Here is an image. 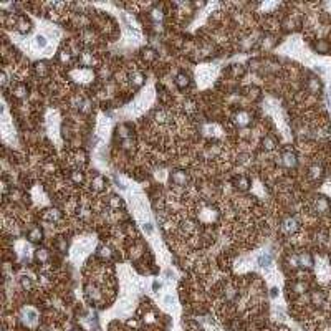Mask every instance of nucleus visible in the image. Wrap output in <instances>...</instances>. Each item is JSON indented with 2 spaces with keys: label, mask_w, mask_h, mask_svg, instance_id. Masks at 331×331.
<instances>
[{
  "label": "nucleus",
  "mask_w": 331,
  "mask_h": 331,
  "mask_svg": "<svg viewBox=\"0 0 331 331\" xmlns=\"http://www.w3.org/2000/svg\"><path fill=\"white\" fill-rule=\"evenodd\" d=\"M42 239V232H40V229H33V230L30 232V240H33V242H37V240Z\"/></svg>",
  "instance_id": "obj_12"
},
{
  "label": "nucleus",
  "mask_w": 331,
  "mask_h": 331,
  "mask_svg": "<svg viewBox=\"0 0 331 331\" xmlns=\"http://www.w3.org/2000/svg\"><path fill=\"white\" fill-rule=\"evenodd\" d=\"M131 308H133V305H131L129 300H123V301L119 303V308H118V311H121V313H128Z\"/></svg>",
  "instance_id": "obj_9"
},
{
  "label": "nucleus",
  "mask_w": 331,
  "mask_h": 331,
  "mask_svg": "<svg viewBox=\"0 0 331 331\" xmlns=\"http://www.w3.org/2000/svg\"><path fill=\"white\" fill-rule=\"evenodd\" d=\"M258 265L260 267H270V265H272V257H270L268 253H262V255L258 257Z\"/></svg>",
  "instance_id": "obj_6"
},
{
  "label": "nucleus",
  "mask_w": 331,
  "mask_h": 331,
  "mask_svg": "<svg viewBox=\"0 0 331 331\" xmlns=\"http://www.w3.org/2000/svg\"><path fill=\"white\" fill-rule=\"evenodd\" d=\"M43 217H45L48 222H56V220H58L61 215H60L58 210H46V214L43 215Z\"/></svg>",
  "instance_id": "obj_5"
},
{
  "label": "nucleus",
  "mask_w": 331,
  "mask_h": 331,
  "mask_svg": "<svg viewBox=\"0 0 331 331\" xmlns=\"http://www.w3.org/2000/svg\"><path fill=\"white\" fill-rule=\"evenodd\" d=\"M283 230H285L286 234L295 232V230H296V222H295L293 219H286L285 222H283Z\"/></svg>",
  "instance_id": "obj_3"
},
{
  "label": "nucleus",
  "mask_w": 331,
  "mask_h": 331,
  "mask_svg": "<svg viewBox=\"0 0 331 331\" xmlns=\"http://www.w3.org/2000/svg\"><path fill=\"white\" fill-rule=\"evenodd\" d=\"M328 209H330V204H328V200L325 199V197H318V199H316V210L328 212Z\"/></svg>",
  "instance_id": "obj_4"
},
{
  "label": "nucleus",
  "mask_w": 331,
  "mask_h": 331,
  "mask_svg": "<svg viewBox=\"0 0 331 331\" xmlns=\"http://www.w3.org/2000/svg\"><path fill=\"white\" fill-rule=\"evenodd\" d=\"M164 305H166V306H172V305H174V296H172L171 293L164 295Z\"/></svg>",
  "instance_id": "obj_13"
},
{
  "label": "nucleus",
  "mask_w": 331,
  "mask_h": 331,
  "mask_svg": "<svg viewBox=\"0 0 331 331\" xmlns=\"http://www.w3.org/2000/svg\"><path fill=\"white\" fill-rule=\"evenodd\" d=\"M18 30H22V32H28V30H30V23H28V20H25L23 17L18 18Z\"/></svg>",
  "instance_id": "obj_11"
},
{
  "label": "nucleus",
  "mask_w": 331,
  "mask_h": 331,
  "mask_svg": "<svg viewBox=\"0 0 331 331\" xmlns=\"http://www.w3.org/2000/svg\"><path fill=\"white\" fill-rule=\"evenodd\" d=\"M89 248H91V242L89 240H80L73 247V257L75 258H81V257H84L89 252Z\"/></svg>",
  "instance_id": "obj_1"
},
{
  "label": "nucleus",
  "mask_w": 331,
  "mask_h": 331,
  "mask_svg": "<svg viewBox=\"0 0 331 331\" xmlns=\"http://www.w3.org/2000/svg\"><path fill=\"white\" fill-rule=\"evenodd\" d=\"M144 230H146L147 234L151 235V234H152V225H151L149 222H144Z\"/></svg>",
  "instance_id": "obj_16"
},
{
  "label": "nucleus",
  "mask_w": 331,
  "mask_h": 331,
  "mask_svg": "<svg viewBox=\"0 0 331 331\" xmlns=\"http://www.w3.org/2000/svg\"><path fill=\"white\" fill-rule=\"evenodd\" d=\"M172 182H176L177 185H185V174H182V172H176V174L172 176Z\"/></svg>",
  "instance_id": "obj_7"
},
{
  "label": "nucleus",
  "mask_w": 331,
  "mask_h": 331,
  "mask_svg": "<svg viewBox=\"0 0 331 331\" xmlns=\"http://www.w3.org/2000/svg\"><path fill=\"white\" fill-rule=\"evenodd\" d=\"M215 217H217V214H215V210L212 207H204L202 212L199 214V219L206 224H210L212 220H215Z\"/></svg>",
  "instance_id": "obj_2"
},
{
  "label": "nucleus",
  "mask_w": 331,
  "mask_h": 331,
  "mask_svg": "<svg viewBox=\"0 0 331 331\" xmlns=\"http://www.w3.org/2000/svg\"><path fill=\"white\" fill-rule=\"evenodd\" d=\"M263 143H267V144H268V146H267V147H268V149H273V139L267 138V139H265V141H263Z\"/></svg>",
  "instance_id": "obj_17"
},
{
  "label": "nucleus",
  "mask_w": 331,
  "mask_h": 331,
  "mask_svg": "<svg viewBox=\"0 0 331 331\" xmlns=\"http://www.w3.org/2000/svg\"><path fill=\"white\" fill-rule=\"evenodd\" d=\"M176 84L179 86V88H185L189 84V78L185 75H179L177 76V80H176Z\"/></svg>",
  "instance_id": "obj_10"
},
{
  "label": "nucleus",
  "mask_w": 331,
  "mask_h": 331,
  "mask_svg": "<svg viewBox=\"0 0 331 331\" xmlns=\"http://www.w3.org/2000/svg\"><path fill=\"white\" fill-rule=\"evenodd\" d=\"M37 258L42 260V262H45V260L48 258V252H46V250H37Z\"/></svg>",
  "instance_id": "obj_14"
},
{
  "label": "nucleus",
  "mask_w": 331,
  "mask_h": 331,
  "mask_svg": "<svg viewBox=\"0 0 331 331\" xmlns=\"http://www.w3.org/2000/svg\"><path fill=\"white\" fill-rule=\"evenodd\" d=\"M73 180H75V182H81V180H83V174H81L80 171H75L73 172Z\"/></svg>",
  "instance_id": "obj_15"
},
{
  "label": "nucleus",
  "mask_w": 331,
  "mask_h": 331,
  "mask_svg": "<svg viewBox=\"0 0 331 331\" xmlns=\"http://www.w3.org/2000/svg\"><path fill=\"white\" fill-rule=\"evenodd\" d=\"M35 45H37V48H46L48 40H46L45 35H38V37L35 38Z\"/></svg>",
  "instance_id": "obj_8"
}]
</instances>
